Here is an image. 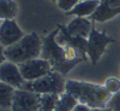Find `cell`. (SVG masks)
<instances>
[{
	"label": "cell",
	"instance_id": "obj_10",
	"mask_svg": "<svg viewBox=\"0 0 120 111\" xmlns=\"http://www.w3.org/2000/svg\"><path fill=\"white\" fill-rule=\"evenodd\" d=\"M65 30L68 35L77 36V37H84L88 39L90 33L93 30V24L89 18L85 17H75L66 27Z\"/></svg>",
	"mask_w": 120,
	"mask_h": 111
},
{
	"label": "cell",
	"instance_id": "obj_23",
	"mask_svg": "<svg viewBox=\"0 0 120 111\" xmlns=\"http://www.w3.org/2000/svg\"><path fill=\"white\" fill-rule=\"evenodd\" d=\"M51 1H54V3H56V1H58V0H51Z\"/></svg>",
	"mask_w": 120,
	"mask_h": 111
},
{
	"label": "cell",
	"instance_id": "obj_18",
	"mask_svg": "<svg viewBox=\"0 0 120 111\" xmlns=\"http://www.w3.org/2000/svg\"><path fill=\"white\" fill-rule=\"evenodd\" d=\"M81 1V0H58L56 1V5L60 10H63L65 12H68Z\"/></svg>",
	"mask_w": 120,
	"mask_h": 111
},
{
	"label": "cell",
	"instance_id": "obj_1",
	"mask_svg": "<svg viewBox=\"0 0 120 111\" xmlns=\"http://www.w3.org/2000/svg\"><path fill=\"white\" fill-rule=\"evenodd\" d=\"M66 92L72 94L78 100V103L85 104L91 109H105L112 99V94L105 86L76 80L66 81Z\"/></svg>",
	"mask_w": 120,
	"mask_h": 111
},
{
	"label": "cell",
	"instance_id": "obj_16",
	"mask_svg": "<svg viewBox=\"0 0 120 111\" xmlns=\"http://www.w3.org/2000/svg\"><path fill=\"white\" fill-rule=\"evenodd\" d=\"M60 94L54 93H46L40 97V107L38 111H55V106L58 103Z\"/></svg>",
	"mask_w": 120,
	"mask_h": 111
},
{
	"label": "cell",
	"instance_id": "obj_21",
	"mask_svg": "<svg viewBox=\"0 0 120 111\" xmlns=\"http://www.w3.org/2000/svg\"><path fill=\"white\" fill-rule=\"evenodd\" d=\"M91 110H93L91 107H89L88 105L82 104V103H78L75 106V109H73V111H91Z\"/></svg>",
	"mask_w": 120,
	"mask_h": 111
},
{
	"label": "cell",
	"instance_id": "obj_4",
	"mask_svg": "<svg viewBox=\"0 0 120 111\" xmlns=\"http://www.w3.org/2000/svg\"><path fill=\"white\" fill-rule=\"evenodd\" d=\"M66 81L64 75L58 71H51L48 75L35 80V81H26L23 86V89H28L38 94L54 93L63 94L66 92Z\"/></svg>",
	"mask_w": 120,
	"mask_h": 111
},
{
	"label": "cell",
	"instance_id": "obj_13",
	"mask_svg": "<svg viewBox=\"0 0 120 111\" xmlns=\"http://www.w3.org/2000/svg\"><path fill=\"white\" fill-rule=\"evenodd\" d=\"M18 4L15 0H0V19H15L18 15Z\"/></svg>",
	"mask_w": 120,
	"mask_h": 111
},
{
	"label": "cell",
	"instance_id": "obj_22",
	"mask_svg": "<svg viewBox=\"0 0 120 111\" xmlns=\"http://www.w3.org/2000/svg\"><path fill=\"white\" fill-rule=\"evenodd\" d=\"M6 56H5V47L3 45H0V65H1L4 62H6Z\"/></svg>",
	"mask_w": 120,
	"mask_h": 111
},
{
	"label": "cell",
	"instance_id": "obj_15",
	"mask_svg": "<svg viewBox=\"0 0 120 111\" xmlns=\"http://www.w3.org/2000/svg\"><path fill=\"white\" fill-rule=\"evenodd\" d=\"M78 104V100L67 92H64L59 95L55 111H73L75 106Z\"/></svg>",
	"mask_w": 120,
	"mask_h": 111
},
{
	"label": "cell",
	"instance_id": "obj_3",
	"mask_svg": "<svg viewBox=\"0 0 120 111\" xmlns=\"http://www.w3.org/2000/svg\"><path fill=\"white\" fill-rule=\"evenodd\" d=\"M58 32H59V28L55 29L53 33H51L45 39H42L43 44H42L41 58L48 60V62L52 64L53 71H58L60 74L65 75L81 62H68V60L65 59L64 48L60 46L55 40Z\"/></svg>",
	"mask_w": 120,
	"mask_h": 111
},
{
	"label": "cell",
	"instance_id": "obj_20",
	"mask_svg": "<svg viewBox=\"0 0 120 111\" xmlns=\"http://www.w3.org/2000/svg\"><path fill=\"white\" fill-rule=\"evenodd\" d=\"M100 1L111 7H120V0H100Z\"/></svg>",
	"mask_w": 120,
	"mask_h": 111
},
{
	"label": "cell",
	"instance_id": "obj_17",
	"mask_svg": "<svg viewBox=\"0 0 120 111\" xmlns=\"http://www.w3.org/2000/svg\"><path fill=\"white\" fill-rule=\"evenodd\" d=\"M106 89L108 90L112 95L113 94H116L118 92H120V80L116 78V77H108L106 81H105V85Z\"/></svg>",
	"mask_w": 120,
	"mask_h": 111
},
{
	"label": "cell",
	"instance_id": "obj_11",
	"mask_svg": "<svg viewBox=\"0 0 120 111\" xmlns=\"http://www.w3.org/2000/svg\"><path fill=\"white\" fill-rule=\"evenodd\" d=\"M100 4H101L100 0H81V1L67 13L71 15V16H75V17L89 18L96 11V8L98 7Z\"/></svg>",
	"mask_w": 120,
	"mask_h": 111
},
{
	"label": "cell",
	"instance_id": "obj_6",
	"mask_svg": "<svg viewBox=\"0 0 120 111\" xmlns=\"http://www.w3.org/2000/svg\"><path fill=\"white\" fill-rule=\"evenodd\" d=\"M18 65L25 81H35V80H38L53 71L52 64L41 57L26 60V62L21 63Z\"/></svg>",
	"mask_w": 120,
	"mask_h": 111
},
{
	"label": "cell",
	"instance_id": "obj_19",
	"mask_svg": "<svg viewBox=\"0 0 120 111\" xmlns=\"http://www.w3.org/2000/svg\"><path fill=\"white\" fill-rule=\"evenodd\" d=\"M107 107L111 109V111H120V92L112 95V99L109 100Z\"/></svg>",
	"mask_w": 120,
	"mask_h": 111
},
{
	"label": "cell",
	"instance_id": "obj_24",
	"mask_svg": "<svg viewBox=\"0 0 120 111\" xmlns=\"http://www.w3.org/2000/svg\"><path fill=\"white\" fill-rule=\"evenodd\" d=\"M1 22H3V21H1V19H0V24H1Z\"/></svg>",
	"mask_w": 120,
	"mask_h": 111
},
{
	"label": "cell",
	"instance_id": "obj_12",
	"mask_svg": "<svg viewBox=\"0 0 120 111\" xmlns=\"http://www.w3.org/2000/svg\"><path fill=\"white\" fill-rule=\"evenodd\" d=\"M120 13V7H111L106 4H100L98 7L96 8V11L89 17L90 21L94 22H106L109 19L114 18L115 16H118Z\"/></svg>",
	"mask_w": 120,
	"mask_h": 111
},
{
	"label": "cell",
	"instance_id": "obj_14",
	"mask_svg": "<svg viewBox=\"0 0 120 111\" xmlns=\"http://www.w3.org/2000/svg\"><path fill=\"white\" fill-rule=\"evenodd\" d=\"M15 92H16L15 87L6 85L4 82H0V107L11 110Z\"/></svg>",
	"mask_w": 120,
	"mask_h": 111
},
{
	"label": "cell",
	"instance_id": "obj_9",
	"mask_svg": "<svg viewBox=\"0 0 120 111\" xmlns=\"http://www.w3.org/2000/svg\"><path fill=\"white\" fill-rule=\"evenodd\" d=\"M24 33L19 28L15 19H6L0 24V45H3L5 48L12 46L23 39Z\"/></svg>",
	"mask_w": 120,
	"mask_h": 111
},
{
	"label": "cell",
	"instance_id": "obj_2",
	"mask_svg": "<svg viewBox=\"0 0 120 111\" xmlns=\"http://www.w3.org/2000/svg\"><path fill=\"white\" fill-rule=\"evenodd\" d=\"M43 40L36 33L24 35L18 42L5 48L6 59L16 64L24 63L26 60L41 57Z\"/></svg>",
	"mask_w": 120,
	"mask_h": 111
},
{
	"label": "cell",
	"instance_id": "obj_8",
	"mask_svg": "<svg viewBox=\"0 0 120 111\" xmlns=\"http://www.w3.org/2000/svg\"><path fill=\"white\" fill-rule=\"evenodd\" d=\"M0 82L10 85L15 88H23L24 83L26 82L22 76L19 65L6 60L0 65Z\"/></svg>",
	"mask_w": 120,
	"mask_h": 111
},
{
	"label": "cell",
	"instance_id": "obj_7",
	"mask_svg": "<svg viewBox=\"0 0 120 111\" xmlns=\"http://www.w3.org/2000/svg\"><path fill=\"white\" fill-rule=\"evenodd\" d=\"M41 94L23 88H16L11 111H38Z\"/></svg>",
	"mask_w": 120,
	"mask_h": 111
},
{
	"label": "cell",
	"instance_id": "obj_5",
	"mask_svg": "<svg viewBox=\"0 0 120 111\" xmlns=\"http://www.w3.org/2000/svg\"><path fill=\"white\" fill-rule=\"evenodd\" d=\"M113 42V39L108 36L105 33H100L95 28H93L91 33L88 37V45H86V56L93 64H96L98 59L102 57L106 51V47Z\"/></svg>",
	"mask_w": 120,
	"mask_h": 111
}]
</instances>
